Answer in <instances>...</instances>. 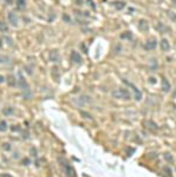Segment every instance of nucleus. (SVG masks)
<instances>
[{"label":"nucleus","mask_w":176,"mask_h":177,"mask_svg":"<svg viewBox=\"0 0 176 177\" xmlns=\"http://www.w3.org/2000/svg\"><path fill=\"white\" fill-rule=\"evenodd\" d=\"M82 116H84V118H89V119H91V116L89 115V113H86V112H84V111H81Z\"/></svg>","instance_id":"bb28decb"},{"label":"nucleus","mask_w":176,"mask_h":177,"mask_svg":"<svg viewBox=\"0 0 176 177\" xmlns=\"http://www.w3.org/2000/svg\"><path fill=\"white\" fill-rule=\"evenodd\" d=\"M138 27L141 31H143V32H145L147 30H148V23H147V20H144V19H141L139 20V23H138Z\"/></svg>","instance_id":"6e6552de"},{"label":"nucleus","mask_w":176,"mask_h":177,"mask_svg":"<svg viewBox=\"0 0 176 177\" xmlns=\"http://www.w3.org/2000/svg\"><path fill=\"white\" fill-rule=\"evenodd\" d=\"M2 148H4V150H6V151H10L11 150V144L10 143H4L2 144Z\"/></svg>","instance_id":"b1692460"},{"label":"nucleus","mask_w":176,"mask_h":177,"mask_svg":"<svg viewBox=\"0 0 176 177\" xmlns=\"http://www.w3.org/2000/svg\"><path fill=\"white\" fill-rule=\"evenodd\" d=\"M5 39L7 40V44H8V45H12V39H11V38H8V37H5Z\"/></svg>","instance_id":"72a5a7b5"},{"label":"nucleus","mask_w":176,"mask_h":177,"mask_svg":"<svg viewBox=\"0 0 176 177\" xmlns=\"http://www.w3.org/2000/svg\"><path fill=\"white\" fill-rule=\"evenodd\" d=\"M113 6H115V8H117L118 11H121V10H123L125 7V2L124 1H115L113 2Z\"/></svg>","instance_id":"f8f14e48"},{"label":"nucleus","mask_w":176,"mask_h":177,"mask_svg":"<svg viewBox=\"0 0 176 177\" xmlns=\"http://www.w3.org/2000/svg\"><path fill=\"white\" fill-rule=\"evenodd\" d=\"M31 155H32L34 158H37V149H36V148H32V149H31Z\"/></svg>","instance_id":"a878e982"},{"label":"nucleus","mask_w":176,"mask_h":177,"mask_svg":"<svg viewBox=\"0 0 176 177\" xmlns=\"http://www.w3.org/2000/svg\"><path fill=\"white\" fill-rule=\"evenodd\" d=\"M164 174H165V176L167 177H171L173 176V171H171V169L169 168V166H164Z\"/></svg>","instance_id":"f3484780"},{"label":"nucleus","mask_w":176,"mask_h":177,"mask_svg":"<svg viewBox=\"0 0 176 177\" xmlns=\"http://www.w3.org/2000/svg\"><path fill=\"white\" fill-rule=\"evenodd\" d=\"M156 77H150L149 78V83H151V84H156Z\"/></svg>","instance_id":"473e14b6"},{"label":"nucleus","mask_w":176,"mask_h":177,"mask_svg":"<svg viewBox=\"0 0 176 177\" xmlns=\"http://www.w3.org/2000/svg\"><path fill=\"white\" fill-rule=\"evenodd\" d=\"M19 74V83H18V85H19V87L23 90V92H26V91H30V86H28V84L26 83V80H25V78L21 76V72H19L18 73Z\"/></svg>","instance_id":"f257e3e1"},{"label":"nucleus","mask_w":176,"mask_h":177,"mask_svg":"<svg viewBox=\"0 0 176 177\" xmlns=\"http://www.w3.org/2000/svg\"><path fill=\"white\" fill-rule=\"evenodd\" d=\"M169 15H170V18H171V19H175V20H176V15H175V14H174V15H173V14H169Z\"/></svg>","instance_id":"4c0bfd02"},{"label":"nucleus","mask_w":176,"mask_h":177,"mask_svg":"<svg viewBox=\"0 0 176 177\" xmlns=\"http://www.w3.org/2000/svg\"><path fill=\"white\" fill-rule=\"evenodd\" d=\"M52 74H53V77L56 78V79H58V68L57 67L52 68Z\"/></svg>","instance_id":"393cba45"},{"label":"nucleus","mask_w":176,"mask_h":177,"mask_svg":"<svg viewBox=\"0 0 176 177\" xmlns=\"http://www.w3.org/2000/svg\"><path fill=\"white\" fill-rule=\"evenodd\" d=\"M11 130H12V131H19L20 128H19L18 125H12V126H11Z\"/></svg>","instance_id":"2f4dec72"},{"label":"nucleus","mask_w":176,"mask_h":177,"mask_svg":"<svg viewBox=\"0 0 176 177\" xmlns=\"http://www.w3.org/2000/svg\"><path fill=\"white\" fill-rule=\"evenodd\" d=\"M6 1V4L7 5H11V4H13V0H5Z\"/></svg>","instance_id":"c9c22d12"},{"label":"nucleus","mask_w":176,"mask_h":177,"mask_svg":"<svg viewBox=\"0 0 176 177\" xmlns=\"http://www.w3.org/2000/svg\"><path fill=\"white\" fill-rule=\"evenodd\" d=\"M0 31H1V32H7V31H8V27L6 26V24H4V23H1V21H0Z\"/></svg>","instance_id":"5701e85b"},{"label":"nucleus","mask_w":176,"mask_h":177,"mask_svg":"<svg viewBox=\"0 0 176 177\" xmlns=\"http://www.w3.org/2000/svg\"><path fill=\"white\" fill-rule=\"evenodd\" d=\"M17 5L19 8H24L25 5H26V1L25 0H17Z\"/></svg>","instance_id":"412c9836"},{"label":"nucleus","mask_w":176,"mask_h":177,"mask_svg":"<svg viewBox=\"0 0 176 177\" xmlns=\"http://www.w3.org/2000/svg\"><path fill=\"white\" fill-rule=\"evenodd\" d=\"M7 60H8L7 57H4V55H0V63H5V61H7Z\"/></svg>","instance_id":"c756f323"},{"label":"nucleus","mask_w":176,"mask_h":177,"mask_svg":"<svg viewBox=\"0 0 176 177\" xmlns=\"http://www.w3.org/2000/svg\"><path fill=\"white\" fill-rule=\"evenodd\" d=\"M156 46H157V41H156V39H150V40H148L147 43H145L144 49H145L147 51H151V50H155Z\"/></svg>","instance_id":"f03ea898"},{"label":"nucleus","mask_w":176,"mask_h":177,"mask_svg":"<svg viewBox=\"0 0 176 177\" xmlns=\"http://www.w3.org/2000/svg\"><path fill=\"white\" fill-rule=\"evenodd\" d=\"M111 95L113 98H116V99H119L121 98V92H119V89L118 90H113L112 92H111Z\"/></svg>","instance_id":"aec40b11"},{"label":"nucleus","mask_w":176,"mask_h":177,"mask_svg":"<svg viewBox=\"0 0 176 177\" xmlns=\"http://www.w3.org/2000/svg\"><path fill=\"white\" fill-rule=\"evenodd\" d=\"M62 162H63V164H62V165H63V168H64V170H65V174H66V176H68V177H71V176H72V169L70 168V165H69V164L66 163L65 161H63V159H62Z\"/></svg>","instance_id":"0eeeda50"},{"label":"nucleus","mask_w":176,"mask_h":177,"mask_svg":"<svg viewBox=\"0 0 176 177\" xmlns=\"http://www.w3.org/2000/svg\"><path fill=\"white\" fill-rule=\"evenodd\" d=\"M162 85H163V91H165V92H169L170 91V83L168 82V79L167 78H163L162 80Z\"/></svg>","instance_id":"9d476101"},{"label":"nucleus","mask_w":176,"mask_h":177,"mask_svg":"<svg viewBox=\"0 0 176 177\" xmlns=\"http://www.w3.org/2000/svg\"><path fill=\"white\" fill-rule=\"evenodd\" d=\"M8 20H10V23H11L13 26H17V25H18V17H17V14L14 13V12H10V13H8Z\"/></svg>","instance_id":"20e7f679"},{"label":"nucleus","mask_w":176,"mask_h":177,"mask_svg":"<svg viewBox=\"0 0 176 177\" xmlns=\"http://www.w3.org/2000/svg\"><path fill=\"white\" fill-rule=\"evenodd\" d=\"M119 92H121V98H122V99H126V100H129V99L131 98L130 92H129L126 89H119Z\"/></svg>","instance_id":"423d86ee"},{"label":"nucleus","mask_w":176,"mask_h":177,"mask_svg":"<svg viewBox=\"0 0 176 177\" xmlns=\"http://www.w3.org/2000/svg\"><path fill=\"white\" fill-rule=\"evenodd\" d=\"M70 58H71V60H72L73 63H76V64L82 63V55H79L77 51H72L71 55H70Z\"/></svg>","instance_id":"7ed1b4c3"},{"label":"nucleus","mask_w":176,"mask_h":177,"mask_svg":"<svg viewBox=\"0 0 176 177\" xmlns=\"http://www.w3.org/2000/svg\"><path fill=\"white\" fill-rule=\"evenodd\" d=\"M161 47H162L163 51H169V49H170L169 41L167 40V39H162L161 40Z\"/></svg>","instance_id":"9b49d317"},{"label":"nucleus","mask_w":176,"mask_h":177,"mask_svg":"<svg viewBox=\"0 0 176 177\" xmlns=\"http://www.w3.org/2000/svg\"><path fill=\"white\" fill-rule=\"evenodd\" d=\"M129 85L134 89V92H135V99H136V100H141V99H142V92H141V91H139L136 86L131 85V84H129Z\"/></svg>","instance_id":"1a4fd4ad"},{"label":"nucleus","mask_w":176,"mask_h":177,"mask_svg":"<svg viewBox=\"0 0 176 177\" xmlns=\"http://www.w3.org/2000/svg\"><path fill=\"white\" fill-rule=\"evenodd\" d=\"M144 125H149L148 128L152 129V130H157V129H158V126L156 125V123H154L152 121H147V122H144Z\"/></svg>","instance_id":"ddd939ff"},{"label":"nucleus","mask_w":176,"mask_h":177,"mask_svg":"<svg viewBox=\"0 0 176 177\" xmlns=\"http://www.w3.org/2000/svg\"><path fill=\"white\" fill-rule=\"evenodd\" d=\"M164 159L167 161V162H169V163H171V162H174V158H173V156L169 153V152H167V153H164Z\"/></svg>","instance_id":"6ab92c4d"},{"label":"nucleus","mask_w":176,"mask_h":177,"mask_svg":"<svg viewBox=\"0 0 176 177\" xmlns=\"http://www.w3.org/2000/svg\"><path fill=\"white\" fill-rule=\"evenodd\" d=\"M1 46H2V39L0 38V47H1Z\"/></svg>","instance_id":"58836bf2"},{"label":"nucleus","mask_w":176,"mask_h":177,"mask_svg":"<svg viewBox=\"0 0 176 177\" xmlns=\"http://www.w3.org/2000/svg\"><path fill=\"white\" fill-rule=\"evenodd\" d=\"M158 66V64H157V60L156 59H151V65H150V70L151 71H155L156 68Z\"/></svg>","instance_id":"a211bd4d"},{"label":"nucleus","mask_w":176,"mask_h":177,"mask_svg":"<svg viewBox=\"0 0 176 177\" xmlns=\"http://www.w3.org/2000/svg\"><path fill=\"white\" fill-rule=\"evenodd\" d=\"M86 1H88V4H90V6H91V8H92V10H95V8H96V5H95V2H94L92 0H86Z\"/></svg>","instance_id":"cd10ccee"},{"label":"nucleus","mask_w":176,"mask_h":177,"mask_svg":"<svg viewBox=\"0 0 176 177\" xmlns=\"http://www.w3.org/2000/svg\"><path fill=\"white\" fill-rule=\"evenodd\" d=\"M1 177H11L10 175H1Z\"/></svg>","instance_id":"ea45409f"},{"label":"nucleus","mask_w":176,"mask_h":177,"mask_svg":"<svg viewBox=\"0 0 176 177\" xmlns=\"http://www.w3.org/2000/svg\"><path fill=\"white\" fill-rule=\"evenodd\" d=\"M50 60L54 61V63H57V61L60 60V57H59V53H58L57 50H53V51L50 52Z\"/></svg>","instance_id":"39448f33"},{"label":"nucleus","mask_w":176,"mask_h":177,"mask_svg":"<svg viewBox=\"0 0 176 177\" xmlns=\"http://www.w3.org/2000/svg\"><path fill=\"white\" fill-rule=\"evenodd\" d=\"M7 83H8L10 86H15L17 85V80H15V78L13 76H8L7 77Z\"/></svg>","instance_id":"2eb2a0df"},{"label":"nucleus","mask_w":176,"mask_h":177,"mask_svg":"<svg viewBox=\"0 0 176 177\" xmlns=\"http://www.w3.org/2000/svg\"><path fill=\"white\" fill-rule=\"evenodd\" d=\"M23 164H24V165H28V164H31L30 158H24V159H23Z\"/></svg>","instance_id":"7c9ffc66"},{"label":"nucleus","mask_w":176,"mask_h":177,"mask_svg":"<svg viewBox=\"0 0 176 177\" xmlns=\"http://www.w3.org/2000/svg\"><path fill=\"white\" fill-rule=\"evenodd\" d=\"M23 138H24V139H27V138H28V132H24V136H23Z\"/></svg>","instance_id":"f704fd0d"},{"label":"nucleus","mask_w":176,"mask_h":177,"mask_svg":"<svg viewBox=\"0 0 176 177\" xmlns=\"http://www.w3.org/2000/svg\"><path fill=\"white\" fill-rule=\"evenodd\" d=\"M8 128H7V123L6 121H0V131L1 132H4V131H6Z\"/></svg>","instance_id":"dca6fc26"},{"label":"nucleus","mask_w":176,"mask_h":177,"mask_svg":"<svg viewBox=\"0 0 176 177\" xmlns=\"http://www.w3.org/2000/svg\"><path fill=\"white\" fill-rule=\"evenodd\" d=\"M121 37H122L123 39H128V40H131L132 39V33L130 32V31H126V32H124L121 34Z\"/></svg>","instance_id":"4468645a"},{"label":"nucleus","mask_w":176,"mask_h":177,"mask_svg":"<svg viewBox=\"0 0 176 177\" xmlns=\"http://www.w3.org/2000/svg\"><path fill=\"white\" fill-rule=\"evenodd\" d=\"M4 82H5V78L2 76H0V83H4Z\"/></svg>","instance_id":"e433bc0d"},{"label":"nucleus","mask_w":176,"mask_h":177,"mask_svg":"<svg viewBox=\"0 0 176 177\" xmlns=\"http://www.w3.org/2000/svg\"><path fill=\"white\" fill-rule=\"evenodd\" d=\"M63 19H64L65 21H68V23H71V18L69 17L68 14H64V15H63Z\"/></svg>","instance_id":"c85d7f7f"},{"label":"nucleus","mask_w":176,"mask_h":177,"mask_svg":"<svg viewBox=\"0 0 176 177\" xmlns=\"http://www.w3.org/2000/svg\"><path fill=\"white\" fill-rule=\"evenodd\" d=\"M12 113H13V108H6L4 110V115H6V116H10Z\"/></svg>","instance_id":"4be33fe9"}]
</instances>
